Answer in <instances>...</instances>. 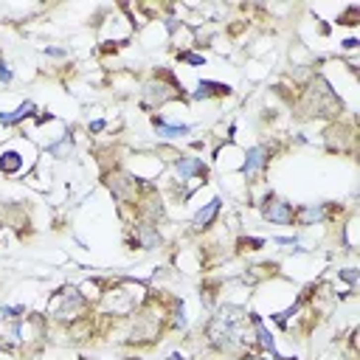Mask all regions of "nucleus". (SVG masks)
I'll list each match as a JSON object with an SVG mask.
<instances>
[{
	"instance_id": "nucleus-1",
	"label": "nucleus",
	"mask_w": 360,
	"mask_h": 360,
	"mask_svg": "<svg viewBox=\"0 0 360 360\" xmlns=\"http://www.w3.org/2000/svg\"><path fill=\"white\" fill-rule=\"evenodd\" d=\"M264 217H267V220H273V222H287V220H290V206L276 200L273 206H267V208H264Z\"/></svg>"
},
{
	"instance_id": "nucleus-7",
	"label": "nucleus",
	"mask_w": 360,
	"mask_h": 360,
	"mask_svg": "<svg viewBox=\"0 0 360 360\" xmlns=\"http://www.w3.org/2000/svg\"><path fill=\"white\" fill-rule=\"evenodd\" d=\"M0 79H3V82H9V79H11V73H9V70H0Z\"/></svg>"
},
{
	"instance_id": "nucleus-5",
	"label": "nucleus",
	"mask_w": 360,
	"mask_h": 360,
	"mask_svg": "<svg viewBox=\"0 0 360 360\" xmlns=\"http://www.w3.org/2000/svg\"><path fill=\"white\" fill-rule=\"evenodd\" d=\"M28 110H34V104H31V102H26V104L20 107L14 115H0V121H3V124H14V121H20L23 115H28Z\"/></svg>"
},
{
	"instance_id": "nucleus-4",
	"label": "nucleus",
	"mask_w": 360,
	"mask_h": 360,
	"mask_svg": "<svg viewBox=\"0 0 360 360\" xmlns=\"http://www.w3.org/2000/svg\"><path fill=\"white\" fill-rule=\"evenodd\" d=\"M177 169H180V175H183V177L194 175V172H197V175H206V166H203L200 160H192V158L180 160V163H177Z\"/></svg>"
},
{
	"instance_id": "nucleus-2",
	"label": "nucleus",
	"mask_w": 360,
	"mask_h": 360,
	"mask_svg": "<svg viewBox=\"0 0 360 360\" xmlns=\"http://www.w3.org/2000/svg\"><path fill=\"white\" fill-rule=\"evenodd\" d=\"M217 208H220V200H211L206 208L194 217V228H208V222L214 220V214H217Z\"/></svg>"
},
{
	"instance_id": "nucleus-3",
	"label": "nucleus",
	"mask_w": 360,
	"mask_h": 360,
	"mask_svg": "<svg viewBox=\"0 0 360 360\" xmlns=\"http://www.w3.org/2000/svg\"><path fill=\"white\" fill-rule=\"evenodd\" d=\"M262 155H264V150H262V147H256V150H251V155H248V163H245V175H248V177H254V175H256V169H259V166L264 163V158H262Z\"/></svg>"
},
{
	"instance_id": "nucleus-6",
	"label": "nucleus",
	"mask_w": 360,
	"mask_h": 360,
	"mask_svg": "<svg viewBox=\"0 0 360 360\" xmlns=\"http://www.w3.org/2000/svg\"><path fill=\"white\" fill-rule=\"evenodd\" d=\"M3 158H6V160H0V169H3V172H14V169L20 166V158L14 155V152H9V155H3Z\"/></svg>"
}]
</instances>
